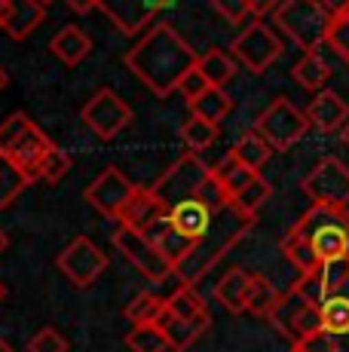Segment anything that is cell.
<instances>
[{"label": "cell", "mask_w": 349, "mask_h": 352, "mask_svg": "<svg viewBox=\"0 0 349 352\" xmlns=\"http://www.w3.org/2000/svg\"><path fill=\"white\" fill-rule=\"evenodd\" d=\"M196 65H199V56L193 52V46L166 22H157L126 52V67H129L157 98H166V96H172V92H178L181 80Z\"/></svg>", "instance_id": "cell-1"}, {"label": "cell", "mask_w": 349, "mask_h": 352, "mask_svg": "<svg viewBox=\"0 0 349 352\" xmlns=\"http://www.w3.org/2000/svg\"><path fill=\"white\" fill-rule=\"evenodd\" d=\"M254 221H258V214H248L243 208L233 206V202L224 208H218L212 218V227L205 230L203 239L193 245V252L178 263V270H174L181 285H190V288L196 285L214 263H221L227 254H230L233 245H239V242L245 239L248 230L254 227Z\"/></svg>", "instance_id": "cell-2"}, {"label": "cell", "mask_w": 349, "mask_h": 352, "mask_svg": "<svg viewBox=\"0 0 349 352\" xmlns=\"http://www.w3.org/2000/svg\"><path fill=\"white\" fill-rule=\"evenodd\" d=\"M294 227L310 239L322 267L334 261H349V208L313 206Z\"/></svg>", "instance_id": "cell-3"}, {"label": "cell", "mask_w": 349, "mask_h": 352, "mask_svg": "<svg viewBox=\"0 0 349 352\" xmlns=\"http://www.w3.org/2000/svg\"><path fill=\"white\" fill-rule=\"evenodd\" d=\"M273 19H276V28L304 52H319V46L328 43L334 25V16L322 0H282Z\"/></svg>", "instance_id": "cell-4"}, {"label": "cell", "mask_w": 349, "mask_h": 352, "mask_svg": "<svg viewBox=\"0 0 349 352\" xmlns=\"http://www.w3.org/2000/svg\"><path fill=\"white\" fill-rule=\"evenodd\" d=\"M310 129V120H306V111L294 107L288 98H273L264 111L254 120V132L273 147V151H288L294 147Z\"/></svg>", "instance_id": "cell-5"}, {"label": "cell", "mask_w": 349, "mask_h": 352, "mask_svg": "<svg viewBox=\"0 0 349 352\" xmlns=\"http://www.w3.org/2000/svg\"><path fill=\"white\" fill-rule=\"evenodd\" d=\"M270 322L276 324V331L285 340H291V346H297L300 340H306L315 331H322V307L306 300V297L291 285L279 297L276 313L270 316Z\"/></svg>", "instance_id": "cell-6"}, {"label": "cell", "mask_w": 349, "mask_h": 352, "mask_svg": "<svg viewBox=\"0 0 349 352\" xmlns=\"http://www.w3.org/2000/svg\"><path fill=\"white\" fill-rule=\"evenodd\" d=\"M209 172H212V166L199 160V153H184V157L178 162H172V166L163 172V178L153 184V193H157L159 199L166 202V208L172 212L178 202L196 196V190L203 187V181L209 178Z\"/></svg>", "instance_id": "cell-7"}, {"label": "cell", "mask_w": 349, "mask_h": 352, "mask_svg": "<svg viewBox=\"0 0 349 352\" xmlns=\"http://www.w3.org/2000/svg\"><path fill=\"white\" fill-rule=\"evenodd\" d=\"M113 245H117V252L123 254L141 276H147L150 282H166L169 276H174L172 263L157 252V245L150 242V236L141 233V230L120 224L117 233H113Z\"/></svg>", "instance_id": "cell-8"}, {"label": "cell", "mask_w": 349, "mask_h": 352, "mask_svg": "<svg viewBox=\"0 0 349 352\" xmlns=\"http://www.w3.org/2000/svg\"><path fill=\"white\" fill-rule=\"evenodd\" d=\"M304 193L313 206L349 208V166L337 157L319 160V166L304 178Z\"/></svg>", "instance_id": "cell-9"}, {"label": "cell", "mask_w": 349, "mask_h": 352, "mask_svg": "<svg viewBox=\"0 0 349 352\" xmlns=\"http://www.w3.org/2000/svg\"><path fill=\"white\" fill-rule=\"evenodd\" d=\"M230 56L245 65L251 74H264L282 56V40L264 22H251L230 43Z\"/></svg>", "instance_id": "cell-10"}, {"label": "cell", "mask_w": 349, "mask_h": 352, "mask_svg": "<svg viewBox=\"0 0 349 352\" xmlns=\"http://www.w3.org/2000/svg\"><path fill=\"white\" fill-rule=\"evenodd\" d=\"M83 123L92 129V135H98L102 141H111L132 123V107L113 89H98L95 96L83 104Z\"/></svg>", "instance_id": "cell-11"}, {"label": "cell", "mask_w": 349, "mask_h": 352, "mask_svg": "<svg viewBox=\"0 0 349 352\" xmlns=\"http://www.w3.org/2000/svg\"><path fill=\"white\" fill-rule=\"evenodd\" d=\"M58 270L68 276L74 288H89L92 282L107 270L104 252L89 239V236H77L62 254H58Z\"/></svg>", "instance_id": "cell-12"}, {"label": "cell", "mask_w": 349, "mask_h": 352, "mask_svg": "<svg viewBox=\"0 0 349 352\" xmlns=\"http://www.w3.org/2000/svg\"><path fill=\"white\" fill-rule=\"evenodd\" d=\"M132 193H135V184H132L117 166H107L104 172L83 190V199L89 202L98 214H104V218H111L120 224V214H123L126 202L132 199Z\"/></svg>", "instance_id": "cell-13"}, {"label": "cell", "mask_w": 349, "mask_h": 352, "mask_svg": "<svg viewBox=\"0 0 349 352\" xmlns=\"http://www.w3.org/2000/svg\"><path fill=\"white\" fill-rule=\"evenodd\" d=\"M163 218H169V208H166V202L153 193V187H135L132 199L126 202L123 214H120V224L147 233V230Z\"/></svg>", "instance_id": "cell-14"}, {"label": "cell", "mask_w": 349, "mask_h": 352, "mask_svg": "<svg viewBox=\"0 0 349 352\" xmlns=\"http://www.w3.org/2000/svg\"><path fill=\"white\" fill-rule=\"evenodd\" d=\"M306 120L310 126H315L319 132H340L349 123V104L337 92L322 89L319 96H313L310 107H306Z\"/></svg>", "instance_id": "cell-15"}, {"label": "cell", "mask_w": 349, "mask_h": 352, "mask_svg": "<svg viewBox=\"0 0 349 352\" xmlns=\"http://www.w3.org/2000/svg\"><path fill=\"white\" fill-rule=\"evenodd\" d=\"M46 19V6L40 0H3V31L12 40H25Z\"/></svg>", "instance_id": "cell-16"}, {"label": "cell", "mask_w": 349, "mask_h": 352, "mask_svg": "<svg viewBox=\"0 0 349 352\" xmlns=\"http://www.w3.org/2000/svg\"><path fill=\"white\" fill-rule=\"evenodd\" d=\"M212 218H214V212L205 202H199L196 196L193 199H184V202H178V206L169 212V221H172V227L178 230L181 236H187V239L196 245L199 239H203V233L212 227Z\"/></svg>", "instance_id": "cell-17"}, {"label": "cell", "mask_w": 349, "mask_h": 352, "mask_svg": "<svg viewBox=\"0 0 349 352\" xmlns=\"http://www.w3.org/2000/svg\"><path fill=\"white\" fill-rule=\"evenodd\" d=\"M49 147H52V138L43 132V129H34V132L25 138V144L19 147L12 157H6V160H12L16 162V168L25 175V178L34 184V181H40V168H43V157L49 153Z\"/></svg>", "instance_id": "cell-18"}, {"label": "cell", "mask_w": 349, "mask_h": 352, "mask_svg": "<svg viewBox=\"0 0 349 352\" xmlns=\"http://www.w3.org/2000/svg\"><path fill=\"white\" fill-rule=\"evenodd\" d=\"M147 236H150V242L157 245V252L172 263V270H178V263L193 252V242L187 239V236H181L178 230L172 227V221H169V218L157 221V224L147 230Z\"/></svg>", "instance_id": "cell-19"}, {"label": "cell", "mask_w": 349, "mask_h": 352, "mask_svg": "<svg viewBox=\"0 0 349 352\" xmlns=\"http://www.w3.org/2000/svg\"><path fill=\"white\" fill-rule=\"evenodd\" d=\"M248 288H251V273L233 267L224 279L214 285V300L227 309V313H245L248 307Z\"/></svg>", "instance_id": "cell-20"}, {"label": "cell", "mask_w": 349, "mask_h": 352, "mask_svg": "<svg viewBox=\"0 0 349 352\" xmlns=\"http://www.w3.org/2000/svg\"><path fill=\"white\" fill-rule=\"evenodd\" d=\"M49 50H52V56H56L58 62H65L68 67H74V65H80L92 52V40H89V34H86L83 28L68 25V28H62L56 37H52Z\"/></svg>", "instance_id": "cell-21"}, {"label": "cell", "mask_w": 349, "mask_h": 352, "mask_svg": "<svg viewBox=\"0 0 349 352\" xmlns=\"http://www.w3.org/2000/svg\"><path fill=\"white\" fill-rule=\"evenodd\" d=\"M282 254H285L288 263L297 267L300 276H310V273H315V270L322 267L319 257H315V252H313V245H310V239H306L297 227L285 230V236H282Z\"/></svg>", "instance_id": "cell-22"}, {"label": "cell", "mask_w": 349, "mask_h": 352, "mask_svg": "<svg viewBox=\"0 0 349 352\" xmlns=\"http://www.w3.org/2000/svg\"><path fill=\"white\" fill-rule=\"evenodd\" d=\"M209 324H212V316L205 313V316H199V319H174L166 324V337H169V349H178V352H184V349H190L193 343L199 340V337L209 331Z\"/></svg>", "instance_id": "cell-23"}, {"label": "cell", "mask_w": 349, "mask_h": 352, "mask_svg": "<svg viewBox=\"0 0 349 352\" xmlns=\"http://www.w3.org/2000/svg\"><path fill=\"white\" fill-rule=\"evenodd\" d=\"M230 157L239 160V162H243V166H248V168H254V172H264V166H267V162H270V157H273V147L267 144V141L251 129V132H245L243 138H239L236 144L230 147Z\"/></svg>", "instance_id": "cell-24"}, {"label": "cell", "mask_w": 349, "mask_h": 352, "mask_svg": "<svg viewBox=\"0 0 349 352\" xmlns=\"http://www.w3.org/2000/svg\"><path fill=\"white\" fill-rule=\"evenodd\" d=\"M282 291L273 285L267 276H251V288H248V307L245 313L258 316V319H270L276 313V303H279Z\"/></svg>", "instance_id": "cell-25"}, {"label": "cell", "mask_w": 349, "mask_h": 352, "mask_svg": "<svg viewBox=\"0 0 349 352\" xmlns=\"http://www.w3.org/2000/svg\"><path fill=\"white\" fill-rule=\"evenodd\" d=\"M291 74L304 89L315 92V96H319V92L325 89V83L331 80V67H328V62L319 56V52H304V58L294 65Z\"/></svg>", "instance_id": "cell-26"}, {"label": "cell", "mask_w": 349, "mask_h": 352, "mask_svg": "<svg viewBox=\"0 0 349 352\" xmlns=\"http://www.w3.org/2000/svg\"><path fill=\"white\" fill-rule=\"evenodd\" d=\"M34 129H37V123L28 113H10V117L0 123V157H12Z\"/></svg>", "instance_id": "cell-27"}, {"label": "cell", "mask_w": 349, "mask_h": 352, "mask_svg": "<svg viewBox=\"0 0 349 352\" xmlns=\"http://www.w3.org/2000/svg\"><path fill=\"white\" fill-rule=\"evenodd\" d=\"M212 172L218 175V181L224 184V190L230 193V202H233V196H236L243 187H248L254 178H258L260 172H254V168H248V166H243L239 160H233L230 153H227L221 162H214L212 166Z\"/></svg>", "instance_id": "cell-28"}, {"label": "cell", "mask_w": 349, "mask_h": 352, "mask_svg": "<svg viewBox=\"0 0 349 352\" xmlns=\"http://www.w3.org/2000/svg\"><path fill=\"white\" fill-rule=\"evenodd\" d=\"M199 74H203L205 80H209V86H224L227 80L236 74V58L233 56H227V52H221V50H209V52H203L199 56Z\"/></svg>", "instance_id": "cell-29"}, {"label": "cell", "mask_w": 349, "mask_h": 352, "mask_svg": "<svg viewBox=\"0 0 349 352\" xmlns=\"http://www.w3.org/2000/svg\"><path fill=\"white\" fill-rule=\"evenodd\" d=\"M181 138H184V144H187L190 153H203L205 147H212L214 141L221 138V126L209 123V120L190 117L184 126H181Z\"/></svg>", "instance_id": "cell-30"}, {"label": "cell", "mask_w": 349, "mask_h": 352, "mask_svg": "<svg viewBox=\"0 0 349 352\" xmlns=\"http://www.w3.org/2000/svg\"><path fill=\"white\" fill-rule=\"evenodd\" d=\"M230 107H233L230 96H227L224 89H218V86H212L203 98H196L190 104V113H193V117H199V120H209V123L221 126V120L230 113Z\"/></svg>", "instance_id": "cell-31"}, {"label": "cell", "mask_w": 349, "mask_h": 352, "mask_svg": "<svg viewBox=\"0 0 349 352\" xmlns=\"http://www.w3.org/2000/svg\"><path fill=\"white\" fill-rule=\"evenodd\" d=\"M166 309V300L157 294H150V291H144V294H138L135 300L126 307V319H129L135 328H141V324H157L159 316H163Z\"/></svg>", "instance_id": "cell-32"}, {"label": "cell", "mask_w": 349, "mask_h": 352, "mask_svg": "<svg viewBox=\"0 0 349 352\" xmlns=\"http://www.w3.org/2000/svg\"><path fill=\"white\" fill-rule=\"evenodd\" d=\"M126 346L132 352H166L169 337L159 324H141V328H132V334L126 337Z\"/></svg>", "instance_id": "cell-33"}, {"label": "cell", "mask_w": 349, "mask_h": 352, "mask_svg": "<svg viewBox=\"0 0 349 352\" xmlns=\"http://www.w3.org/2000/svg\"><path fill=\"white\" fill-rule=\"evenodd\" d=\"M322 328L331 334H349V297L334 294L322 303Z\"/></svg>", "instance_id": "cell-34"}, {"label": "cell", "mask_w": 349, "mask_h": 352, "mask_svg": "<svg viewBox=\"0 0 349 352\" xmlns=\"http://www.w3.org/2000/svg\"><path fill=\"white\" fill-rule=\"evenodd\" d=\"M28 184H31V181L19 172L16 162L0 157V208H6L10 202H16L19 193H22Z\"/></svg>", "instance_id": "cell-35"}, {"label": "cell", "mask_w": 349, "mask_h": 352, "mask_svg": "<svg viewBox=\"0 0 349 352\" xmlns=\"http://www.w3.org/2000/svg\"><path fill=\"white\" fill-rule=\"evenodd\" d=\"M166 303H169V309L178 316V319H199V316L209 313V309H205V303H203V297H199L196 288H190V285L174 288V294Z\"/></svg>", "instance_id": "cell-36"}, {"label": "cell", "mask_w": 349, "mask_h": 352, "mask_svg": "<svg viewBox=\"0 0 349 352\" xmlns=\"http://www.w3.org/2000/svg\"><path fill=\"white\" fill-rule=\"evenodd\" d=\"M270 193H273L270 181H267L264 175H258V178H254L251 184L243 187V190L233 196V206L243 208V212H248V214H258L260 208H264V202L270 199Z\"/></svg>", "instance_id": "cell-37"}, {"label": "cell", "mask_w": 349, "mask_h": 352, "mask_svg": "<svg viewBox=\"0 0 349 352\" xmlns=\"http://www.w3.org/2000/svg\"><path fill=\"white\" fill-rule=\"evenodd\" d=\"M294 352H349V334H331V331H315L313 337L300 340Z\"/></svg>", "instance_id": "cell-38"}, {"label": "cell", "mask_w": 349, "mask_h": 352, "mask_svg": "<svg viewBox=\"0 0 349 352\" xmlns=\"http://www.w3.org/2000/svg\"><path fill=\"white\" fill-rule=\"evenodd\" d=\"M74 160L68 151H62L58 144L49 147V153L43 157V168H40V181H46V184H58V181L65 178V175L71 172Z\"/></svg>", "instance_id": "cell-39"}, {"label": "cell", "mask_w": 349, "mask_h": 352, "mask_svg": "<svg viewBox=\"0 0 349 352\" xmlns=\"http://www.w3.org/2000/svg\"><path fill=\"white\" fill-rule=\"evenodd\" d=\"M68 337L62 334L58 328H52V324H46V328H40L34 337H31L28 343V352H68Z\"/></svg>", "instance_id": "cell-40"}, {"label": "cell", "mask_w": 349, "mask_h": 352, "mask_svg": "<svg viewBox=\"0 0 349 352\" xmlns=\"http://www.w3.org/2000/svg\"><path fill=\"white\" fill-rule=\"evenodd\" d=\"M196 199H199V202H205V206H209L212 212H218V208L230 206V193L224 190V184L218 181V175H214V172H209V178L203 181V187L196 190Z\"/></svg>", "instance_id": "cell-41"}, {"label": "cell", "mask_w": 349, "mask_h": 352, "mask_svg": "<svg viewBox=\"0 0 349 352\" xmlns=\"http://www.w3.org/2000/svg\"><path fill=\"white\" fill-rule=\"evenodd\" d=\"M328 46H331V50L349 65V12H344V16L334 19L331 34H328Z\"/></svg>", "instance_id": "cell-42"}, {"label": "cell", "mask_w": 349, "mask_h": 352, "mask_svg": "<svg viewBox=\"0 0 349 352\" xmlns=\"http://www.w3.org/2000/svg\"><path fill=\"white\" fill-rule=\"evenodd\" d=\"M214 12L218 16H224L230 25H243L248 16H251V6H248V0H212Z\"/></svg>", "instance_id": "cell-43"}, {"label": "cell", "mask_w": 349, "mask_h": 352, "mask_svg": "<svg viewBox=\"0 0 349 352\" xmlns=\"http://www.w3.org/2000/svg\"><path fill=\"white\" fill-rule=\"evenodd\" d=\"M209 89H212V86H209V80H205L203 74H199V67H193V71L187 74V77L181 80V86H178V92L184 96L187 104H193L196 98H203Z\"/></svg>", "instance_id": "cell-44"}, {"label": "cell", "mask_w": 349, "mask_h": 352, "mask_svg": "<svg viewBox=\"0 0 349 352\" xmlns=\"http://www.w3.org/2000/svg\"><path fill=\"white\" fill-rule=\"evenodd\" d=\"M248 6H251V16H276V10L282 6V0H248Z\"/></svg>", "instance_id": "cell-45"}, {"label": "cell", "mask_w": 349, "mask_h": 352, "mask_svg": "<svg viewBox=\"0 0 349 352\" xmlns=\"http://www.w3.org/2000/svg\"><path fill=\"white\" fill-rule=\"evenodd\" d=\"M65 3H68L74 12H92L102 6V0H65Z\"/></svg>", "instance_id": "cell-46"}, {"label": "cell", "mask_w": 349, "mask_h": 352, "mask_svg": "<svg viewBox=\"0 0 349 352\" xmlns=\"http://www.w3.org/2000/svg\"><path fill=\"white\" fill-rule=\"evenodd\" d=\"M322 3L328 6V12H331L334 19L344 16V12H349V0H322Z\"/></svg>", "instance_id": "cell-47"}, {"label": "cell", "mask_w": 349, "mask_h": 352, "mask_svg": "<svg viewBox=\"0 0 349 352\" xmlns=\"http://www.w3.org/2000/svg\"><path fill=\"white\" fill-rule=\"evenodd\" d=\"M340 141H344V144L349 147V123H346L344 129H340Z\"/></svg>", "instance_id": "cell-48"}, {"label": "cell", "mask_w": 349, "mask_h": 352, "mask_svg": "<svg viewBox=\"0 0 349 352\" xmlns=\"http://www.w3.org/2000/svg\"><path fill=\"white\" fill-rule=\"evenodd\" d=\"M3 252H6V233L0 230V254H3Z\"/></svg>", "instance_id": "cell-49"}, {"label": "cell", "mask_w": 349, "mask_h": 352, "mask_svg": "<svg viewBox=\"0 0 349 352\" xmlns=\"http://www.w3.org/2000/svg\"><path fill=\"white\" fill-rule=\"evenodd\" d=\"M6 80H10V77H6V71H3V67H0V92H3V86H6Z\"/></svg>", "instance_id": "cell-50"}, {"label": "cell", "mask_w": 349, "mask_h": 352, "mask_svg": "<svg viewBox=\"0 0 349 352\" xmlns=\"http://www.w3.org/2000/svg\"><path fill=\"white\" fill-rule=\"evenodd\" d=\"M0 352H16V349H12V346H10V343H6V340H0Z\"/></svg>", "instance_id": "cell-51"}, {"label": "cell", "mask_w": 349, "mask_h": 352, "mask_svg": "<svg viewBox=\"0 0 349 352\" xmlns=\"http://www.w3.org/2000/svg\"><path fill=\"white\" fill-rule=\"evenodd\" d=\"M0 31H3V0H0Z\"/></svg>", "instance_id": "cell-52"}, {"label": "cell", "mask_w": 349, "mask_h": 352, "mask_svg": "<svg viewBox=\"0 0 349 352\" xmlns=\"http://www.w3.org/2000/svg\"><path fill=\"white\" fill-rule=\"evenodd\" d=\"M3 297H6V288H3V282H0V300H3Z\"/></svg>", "instance_id": "cell-53"}, {"label": "cell", "mask_w": 349, "mask_h": 352, "mask_svg": "<svg viewBox=\"0 0 349 352\" xmlns=\"http://www.w3.org/2000/svg\"><path fill=\"white\" fill-rule=\"evenodd\" d=\"M40 3H43V6H49V3H52V0H40Z\"/></svg>", "instance_id": "cell-54"}, {"label": "cell", "mask_w": 349, "mask_h": 352, "mask_svg": "<svg viewBox=\"0 0 349 352\" xmlns=\"http://www.w3.org/2000/svg\"><path fill=\"white\" fill-rule=\"evenodd\" d=\"M291 352H294V349H291Z\"/></svg>", "instance_id": "cell-55"}]
</instances>
